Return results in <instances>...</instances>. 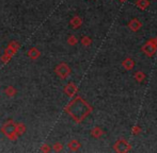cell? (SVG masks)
Returning <instances> with one entry per match:
<instances>
[{"mask_svg":"<svg viewBox=\"0 0 157 153\" xmlns=\"http://www.w3.org/2000/svg\"><path fill=\"white\" fill-rule=\"evenodd\" d=\"M41 151H44V152H47V151H49V148H48V145H44L43 147H42Z\"/></svg>","mask_w":157,"mask_h":153,"instance_id":"7402d4cb","label":"cell"},{"mask_svg":"<svg viewBox=\"0 0 157 153\" xmlns=\"http://www.w3.org/2000/svg\"><path fill=\"white\" fill-rule=\"evenodd\" d=\"M2 132L8 136V138L12 141H15L18 137V134L16 132V124L12 120H9L6 123H4V126H2Z\"/></svg>","mask_w":157,"mask_h":153,"instance_id":"7a4b0ae2","label":"cell"},{"mask_svg":"<svg viewBox=\"0 0 157 153\" xmlns=\"http://www.w3.org/2000/svg\"><path fill=\"white\" fill-rule=\"evenodd\" d=\"M144 78H145V75L142 73V71H137L136 73H135V79H136L138 82H142L143 80H144Z\"/></svg>","mask_w":157,"mask_h":153,"instance_id":"2e32d148","label":"cell"},{"mask_svg":"<svg viewBox=\"0 0 157 153\" xmlns=\"http://www.w3.org/2000/svg\"><path fill=\"white\" fill-rule=\"evenodd\" d=\"M28 56L30 59H32V60H35V59H37L40 56V51L36 48H31L29 50V52H28Z\"/></svg>","mask_w":157,"mask_h":153,"instance_id":"7c38bea8","label":"cell"},{"mask_svg":"<svg viewBox=\"0 0 157 153\" xmlns=\"http://www.w3.org/2000/svg\"><path fill=\"white\" fill-rule=\"evenodd\" d=\"M56 73L60 76L61 79H66L68 76L71 75V68L65 64V63H61L55 69Z\"/></svg>","mask_w":157,"mask_h":153,"instance_id":"277c9868","label":"cell"},{"mask_svg":"<svg viewBox=\"0 0 157 153\" xmlns=\"http://www.w3.org/2000/svg\"><path fill=\"white\" fill-rule=\"evenodd\" d=\"M81 23H82V19H81L79 16L73 17L70 21V25L72 26L73 29H77V28H79L81 26Z\"/></svg>","mask_w":157,"mask_h":153,"instance_id":"9c48e42d","label":"cell"},{"mask_svg":"<svg viewBox=\"0 0 157 153\" xmlns=\"http://www.w3.org/2000/svg\"><path fill=\"white\" fill-rule=\"evenodd\" d=\"M120 1H121V2H124V1H126V0H120Z\"/></svg>","mask_w":157,"mask_h":153,"instance_id":"603a6c76","label":"cell"},{"mask_svg":"<svg viewBox=\"0 0 157 153\" xmlns=\"http://www.w3.org/2000/svg\"><path fill=\"white\" fill-rule=\"evenodd\" d=\"M156 49H157V45H156L155 39H151V41H147L142 47V51L144 52L147 56H150V58L155 54Z\"/></svg>","mask_w":157,"mask_h":153,"instance_id":"3957f363","label":"cell"},{"mask_svg":"<svg viewBox=\"0 0 157 153\" xmlns=\"http://www.w3.org/2000/svg\"><path fill=\"white\" fill-rule=\"evenodd\" d=\"M91 43H92V39L90 38L89 36H83V37L81 38V44H82V45L89 46V45H91Z\"/></svg>","mask_w":157,"mask_h":153,"instance_id":"ac0fdd59","label":"cell"},{"mask_svg":"<svg viewBox=\"0 0 157 153\" xmlns=\"http://www.w3.org/2000/svg\"><path fill=\"white\" fill-rule=\"evenodd\" d=\"M91 135L93 137H95V138H99V137L101 136V135H104V131L101 130V128H94L93 130L91 131Z\"/></svg>","mask_w":157,"mask_h":153,"instance_id":"5bb4252c","label":"cell"},{"mask_svg":"<svg viewBox=\"0 0 157 153\" xmlns=\"http://www.w3.org/2000/svg\"><path fill=\"white\" fill-rule=\"evenodd\" d=\"M122 66L124 67L126 70H132V69L134 68V66H135V61L132 60V59H130V58L125 59V60L122 62Z\"/></svg>","mask_w":157,"mask_h":153,"instance_id":"ba28073f","label":"cell"},{"mask_svg":"<svg viewBox=\"0 0 157 153\" xmlns=\"http://www.w3.org/2000/svg\"><path fill=\"white\" fill-rule=\"evenodd\" d=\"M6 94L9 97H14V96L16 95V89L13 86H8L6 88Z\"/></svg>","mask_w":157,"mask_h":153,"instance_id":"9a60e30c","label":"cell"},{"mask_svg":"<svg viewBox=\"0 0 157 153\" xmlns=\"http://www.w3.org/2000/svg\"><path fill=\"white\" fill-rule=\"evenodd\" d=\"M141 132V128L139 126H132V133L134 134H139V133Z\"/></svg>","mask_w":157,"mask_h":153,"instance_id":"44dd1931","label":"cell"},{"mask_svg":"<svg viewBox=\"0 0 157 153\" xmlns=\"http://www.w3.org/2000/svg\"><path fill=\"white\" fill-rule=\"evenodd\" d=\"M155 41H156V45H157V37L155 38Z\"/></svg>","mask_w":157,"mask_h":153,"instance_id":"cb8c5ba5","label":"cell"},{"mask_svg":"<svg viewBox=\"0 0 157 153\" xmlns=\"http://www.w3.org/2000/svg\"><path fill=\"white\" fill-rule=\"evenodd\" d=\"M141 27H142V23H141L137 18L132 19V20L128 23V28H129V29L132 30V31H134V32L139 31Z\"/></svg>","mask_w":157,"mask_h":153,"instance_id":"8992f818","label":"cell"},{"mask_svg":"<svg viewBox=\"0 0 157 153\" xmlns=\"http://www.w3.org/2000/svg\"><path fill=\"white\" fill-rule=\"evenodd\" d=\"M18 48H19V44L16 43V41H13V43H11L10 46H9V50H10V52H6V53L13 55V54L15 53V51H16Z\"/></svg>","mask_w":157,"mask_h":153,"instance_id":"4fadbf2b","label":"cell"},{"mask_svg":"<svg viewBox=\"0 0 157 153\" xmlns=\"http://www.w3.org/2000/svg\"><path fill=\"white\" fill-rule=\"evenodd\" d=\"M25 131H26V126H24V124H21V123L16 124V132H17V134H18V135L24 134V133H25Z\"/></svg>","mask_w":157,"mask_h":153,"instance_id":"e0dca14e","label":"cell"},{"mask_svg":"<svg viewBox=\"0 0 157 153\" xmlns=\"http://www.w3.org/2000/svg\"><path fill=\"white\" fill-rule=\"evenodd\" d=\"M64 91H65V94L68 96V97H73V96L77 93L76 85H75L74 83H68V84L65 86V88H64Z\"/></svg>","mask_w":157,"mask_h":153,"instance_id":"52a82bcc","label":"cell"},{"mask_svg":"<svg viewBox=\"0 0 157 153\" xmlns=\"http://www.w3.org/2000/svg\"><path fill=\"white\" fill-rule=\"evenodd\" d=\"M136 5L138 6L140 10H145V9L150 5V1L149 0H137Z\"/></svg>","mask_w":157,"mask_h":153,"instance_id":"30bf717a","label":"cell"},{"mask_svg":"<svg viewBox=\"0 0 157 153\" xmlns=\"http://www.w3.org/2000/svg\"><path fill=\"white\" fill-rule=\"evenodd\" d=\"M66 112L76 122H81L92 112V106L82 98L77 97L67 105Z\"/></svg>","mask_w":157,"mask_h":153,"instance_id":"6da1fadb","label":"cell"},{"mask_svg":"<svg viewBox=\"0 0 157 153\" xmlns=\"http://www.w3.org/2000/svg\"><path fill=\"white\" fill-rule=\"evenodd\" d=\"M77 41H77V38L75 37L74 35H71L70 37H68V39H67V43L70 44V45H72V46L73 45H76Z\"/></svg>","mask_w":157,"mask_h":153,"instance_id":"d6986e66","label":"cell"},{"mask_svg":"<svg viewBox=\"0 0 157 153\" xmlns=\"http://www.w3.org/2000/svg\"><path fill=\"white\" fill-rule=\"evenodd\" d=\"M80 143H79V141H71L70 143L67 144V147L70 148L71 150H73V151H77V150L79 149V148H80Z\"/></svg>","mask_w":157,"mask_h":153,"instance_id":"8fae6325","label":"cell"},{"mask_svg":"<svg viewBox=\"0 0 157 153\" xmlns=\"http://www.w3.org/2000/svg\"><path fill=\"white\" fill-rule=\"evenodd\" d=\"M52 148H54L55 151H61V150H62V145H61L60 143H57L52 146Z\"/></svg>","mask_w":157,"mask_h":153,"instance_id":"ffe728a7","label":"cell"},{"mask_svg":"<svg viewBox=\"0 0 157 153\" xmlns=\"http://www.w3.org/2000/svg\"><path fill=\"white\" fill-rule=\"evenodd\" d=\"M113 149H114V151H117L119 153H124V152L130 151L132 146H130L126 141H124V139H120V141H118L116 144H114Z\"/></svg>","mask_w":157,"mask_h":153,"instance_id":"5b68a950","label":"cell"}]
</instances>
